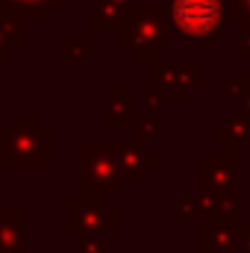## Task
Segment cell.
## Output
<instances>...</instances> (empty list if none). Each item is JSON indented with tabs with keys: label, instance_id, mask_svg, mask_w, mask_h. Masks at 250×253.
<instances>
[{
	"label": "cell",
	"instance_id": "obj_1",
	"mask_svg": "<svg viewBox=\"0 0 250 253\" xmlns=\"http://www.w3.org/2000/svg\"><path fill=\"white\" fill-rule=\"evenodd\" d=\"M177 30L188 42H209L224 27V3L221 0H174L171 6Z\"/></svg>",
	"mask_w": 250,
	"mask_h": 253
}]
</instances>
